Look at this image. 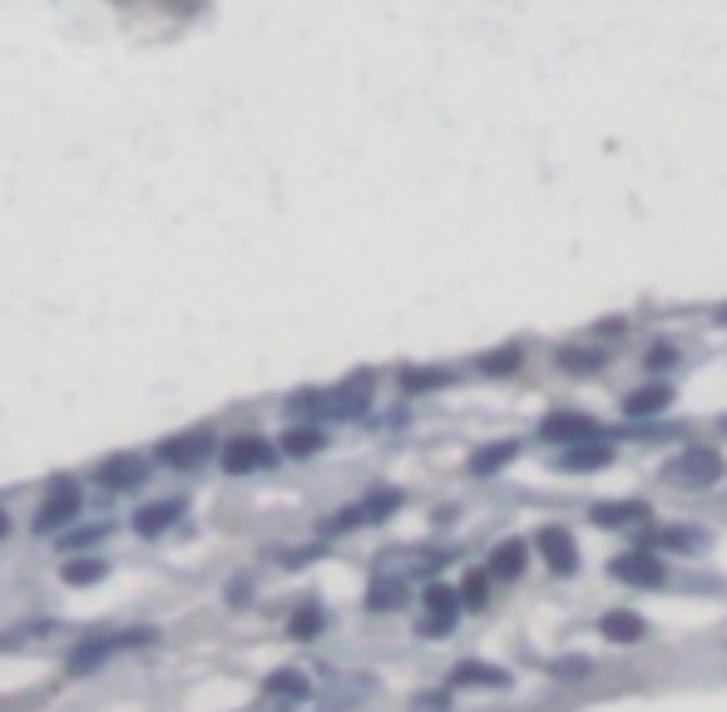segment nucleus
Wrapping results in <instances>:
<instances>
[{
  "instance_id": "f257e3e1",
  "label": "nucleus",
  "mask_w": 727,
  "mask_h": 712,
  "mask_svg": "<svg viewBox=\"0 0 727 712\" xmlns=\"http://www.w3.org/2000/svg\"><path fill=\"white\" fill-rule=\"evenodd\" d=\"M723 475H727V461L713 445H683V451L664 465V480L678 490H707V486H717Z\"/></svg>"
},
{
  "instance_id": "f03ea898",
  "label": "nucleus",
  "mask_w": 727,
  "mask_h": 712,
  "mask_svg": "<svg viewBox=\"0 0 727 712\" xmlns=\"http://www.w3.org/2000/svg\"><path fill=\"white\" fill-rule=\"evenodd\" d=\"M540 435L555 445H579V441H604V426L594 421V416H579V410H555V416H545L540 421Z\"/></svg>"
},
{
  "instance_id": "7ed1b4c3",
  "label": "nucleus",
  "mask_w": 727,
  "mask_h": 712,
  "mask_svg": "<svg viewBox=\"0 0 727 712\" xmlns=\"http://www.w3.org/2000/svg\"><path fill=\"white\" fill-rule=\"evenodd\" d=\"M75 515H80V486H75V480H54V486H50V495L40 500V515H35V529H40V535H50V529L70 525Z\"/></svg>"
},
{
  "instance_id": "20e7f679",
  "label": "nucleus",
  "mask_w": 727,
  "mask_h": 712,
  "mask_svg": "<svg viewBox=\"0 0 727 712\" xmlns=\"http://www.w3.org/2000/svg\"><path fill=\"white\" fill-rule=\"evenodd\" d=\"M278 461L272 455V445L263 441V435H233L223 451V470L228 475H247V470H268V465Z\"/></svg>"
},
{
  "instance_id": "39448f33",
  "label": "nucleus",
  "mask_w": 727,
  "mask_h": 712,
  "mask_svg": "<svg viewBox=\"0 0 727 712\" xmlns=\"http://www.w3.org/2000/svg\"><path fill=\"white\" fill-rule=\"evenodd\" d=\"M214 455V435L208 431H193V435H173V441L159 445V461L173 465V470H193V465H204Z\"/></svg>"
},
{
  "instance_id": "423d86ee",
  "label": "nucleus",
  "mask_w": 727,
  "mask_h": 712,
  "mask_svg": "<svg viewBox=\"0 0 727 712\" xmlns=\"http://www.w3.org/2000/svg\"><path fill=\"white\" fill-rule=\"evenodd\" d=\"M456 609H460V589L431 584V589H426V618H421V634H426V638L450 634V624H456Z\"/></svg>"
},
{
  "instance_id": "0eeeda50",
  "label": "nucleus",
  "mask_w": 727,
  "mask_h": 712,
  "mask_svg": "<svg viewBox=\"0 0 727 712\" xmlns=\"http://www.w3.org/2000/svg\"><path fill=\"white\" fill-rule=\"evenodd\" d=\"M614 579L619 584H639V589H658L664 584V560L649 550H633V554H619L614 560Z\"/></svg>"
},
{
  "instance_id": "6e6552de",
  "label": "nucleus",
  "mask_w": 727,
  "mask_h": 712,
  "mask_svg": "<svg viewBox=\"0 0 727 712\" xmlns=\"http://www.w3.org/2000/svg\"><path fill=\"white\" fill-rule=\"evenodd\" d=\"M396 505H401V490H376V495H366V500H362V505L342 510V515H337V519H332V525H327V529H332V535H337V529H356V525H376V519H386V515H391V510H396Z\"/></svg>"
},
{
  "instance_id": "1a4fd4ad",
  "label": "nucleus",
  "mask_w": 727,
  "mask_h": 712,
  "mask_svg": "<svg viewBox=\"0 0 727 712\" xmlns=\"http://www.w3.org/2000/svg\"><path fill=\"white\" fill-rule=\"evenodd\" d=\"M366 401H372V377H352L342 391H332V396L322 401V416H337V421H352V416H362Z\"/></svg>"
},
{
  "instance_id": "9d476101",
  "label": "nucleus",
  "mask_w": 727,
  "mask_h": 712,
  "mask_svg": "<svg viewBox=\"0 0 727 712\" xmlns=\"http://www.w3.org/2000/svg\"><path fill=\"white\" fill-rule=\"evenodd\" d=\"M114 648H124V634H89V638H80L75 648H70V673H75V678H85V673H95L99 663L109 659V653H114Z\"/></svg>"
},
{
  "instance_id": "9b49d317",
  "label": "nucleus",
  "mask_w": 727,
  "mask_h": 712,
  "mask_svg": "<svg viewBox=\"0 0 727 712\" xmlns=\"http://www.w3.org/2000/svg\"><path fill=\"white\" fill-rule=\"evenodd\" d=\"M535 550L545 554V564H549L555 574H574V569H579V550H574V540H569L559 525H545V529H540V535H535Z\"/></svg>"
},
{
  "instance_id": "f8f14e48",
  "label": "nucleus",
  "mask_w": 727,
  "mask_h": 712,
  "mask_svg": "<svg viewBox=\"0 0 727 712\" xmlns=\"http://www.w3.org/2000/svg\"><path fill=\"white\" fill-rule=\"evenodd\" d=\"M149 475V461L144 455H114V461L99 465V486L105 490H134Z\"/></svg>"
},
{
  "instance_id": "ddd939ff",
  "label": "nucleus",
  "mask_w": 727,
  "mask_h": 712,
  "mask_svg": "<svg viewBox=\"0 0 727 712\" xmlns=\"http://www.w3.org/2000/svg\"><path fill=\"white\" fill-rule=\"evenodd\" d=\"M599 634L609 638V643H639V638L649 634V624H643L633 609H609V614L599 618Z\"/></svg>"
},
{
  "instance_id": "4468645a",
  "label": "nucleus",
  "mask_w": 727,
  "mask_h": 712,
  "mask_svg": "<svg viewBox=\"0 0 727 712\" xmlns=\"http://www.w3.org/2000/svg\"><path fill=\"white\" fill-rule=\"evenodd\" d=\"M589 519L599 529H619V525H633V519H649V505H639V500H604V505L589 510Z\"/></svg>"
},
{
  "instance_id": "2eb2a0df",
  "label": "nucleus",
  "mask_w": 727,
  "mask_h": 712,
  "mask_svg": "<svg viewBox=\"0 0 727 712\" xmlns=\"http://www.w3.org/2000/svg\"><path fill=\"white\" fill-rule=\"evenodd\" d=\"M450 683L456 688H510V673H500L495 663H456Z\"/></svg>"
},
{
  "instance_id": "dca6fc26",
  "label": "nucleus",
  "mask_w": 727,
  "mask_h": 712,
  "mask_svg": "<svg viewBox=\"0 0 727 712\" xmlns=\"http://www.w3.org/2000/svg\"><path fill=\"white\" fill-rule=\"evenodd\" d=\"M614 461V445L609 441H579L565 445V470H604Z\"/></svg>"
},
{
  "instance_id": "f3484780",
  "label": "nucleus",
  "mask_w": 727,
  "mask_h": 712,
  "mask_svg": "<svg viewBox=\"0 0 727 712\" xmlns=\"http://www.w3.org/2000/svg\"><path fill=\"white\" fill-rule=\"evenodd\" d=\"M674 406V391L658 381V386H639L623 396V416H658V410Z\"/></svg>"
},
{
  "instance_id": "a211bd4d",
  "label": "nucleus",
  "mask_w": 727,
  "mask_h": 712,
  "mask_svg": "<svg viewBox=\"0 0 727 712\" xmlns=\"http://www.w3.org/2000/svg\"><path fill=\"white\" fill-rule=\"evenodd\" d=\"M514 455H520V441H495V445H481V451L471 455V475H500L505 465L514 461Z\"/></svg>"
},
{
  "instance_id": "6ab92c4d",
  "label": "nucleus",
  "mask_w": 727,
  "mask_h": 712,
  "mask_svg": "<svg viewBox=\"0 0 727 712\" xmlns=\"http://www.w3.org/2000/svg\"><path fill=\"white\" fill-rule=\"evenodd\" d=\"M179 515H183V500H159V505H144V510H140L134 529H140L144 540H154V535H163V529H169Z\"/></svg>"
},
{
  "instance_id": "aec40b11",
  "label": "nucleus",
  "mask_w": 727,
  "mask_h": 712,
  "mask_svg": "<svg viewBox=\"0 0 727 712\" xmlns=\"http://www.w3.org/2000/svg\"><path fill=\"white\" fill-rule=\"evenodd\" d=\"M105 574H109V564L99 560V554H70V560H64V569H60V579L75 584V589H85V584H99Z\"/></svg>"
},
{
  "instance_id": "412c9836",
  "label": "nucleus",
  "mask_w": 727,
  "mask_h": 712,
  "mask_svg": "<svg viewBox=\"0 0 727 712\" xmlns=\"http://www.w3.org/2000/svg\"><path fill=\"white\" fill-rule=\"evenodd\" d=\"M524 560H530L524 540H505L500 550L490 554V574H495V579H505V584H510V579H520V574H524Z\"/></svg>"
},
{
  "instance_id": "4be33fe9",
  "label": "nucleus",
  "mask_w": 727,
  "mask_h": 712,
  "mask_svg": "<svg viewBox=\"0 0 727 712\" xmlns=\"http://www.w3.org/2000/svg\"><path fill=\"white\" fill-rule=\"evenodd\" d=\"M322 445H327V435H322L317 426H292V431L282 435V451L298 455V461H302V455H317Z\"/></svg>"
},
{
  "instance_id": "5701e85b",
  "label": "nucleus",
  "mask_w": 727,
  "mask_h": 712,
  "mask_svg": "<svg viewBox=\"0 0 727 712\" xmlns=\"http://www.w3.org/2000/svg\"><path fill=\"white\" fill-rule=\"evenodd\" d=\"M268 692H272V698H288V702L307 698V673H298V668L272 673V678H268Z\"/></svg>"
},
{
  "instance_id": "b1692460",
  "label": "nucleus",
  "mask_w": 727,
  "mask_h": 712,
  "mask_svg": "<svg viewBox=\"0 0 727 712\" xmlns=\"http://www.w3.org/2000/svg\"><path fill=\"white\" fill-rule=\"evenodd\" d=\"M490 579H495V574H485V569L465 574V584H460V604H465V609H485V599H490Z\"/></svg>"
},
{
  "instance_id": "393cba45",
  "label": "nucleus",
  "mask_w": 727,
  "mask_h": 712,
  "mask_svg": "<svg viewBox=\"0 0 727 712\" xmlns=\"http://www.w3.org/2000/svg\"><path fill=\"white\" fill-rule=\"evenodd\" d=\"M407 604V584L396 579H376L372 593H366V609H401Z\"/></svg>"
},
{
  "instance_id": "a878e982",
  "label": "nucleus",
  "mask_w": 727,
  "mask_h": 712,
  "mask_svg": "<svg viewBox=\"0 0 727 712\" xmlns=\"http://www.w3.org/2000/svg\"><path fill=\"white\" fill-rule=\"evenodd\" d=\"M604 361H609V356H599V352H579V346H565V352H559V367H565V371H574V377H589V371H604Z\"/></svg>"
},
{
  "instance_id": "bb28decb",
  "label": "nucleus",
  "mask_w": 727,
  "mask_h": 712,
  "mask_svg": "<svg viewBox=\"0 0 727 712\" xmlns=\"http://www.w3.org/2000/svg\"><path fill=\"white\" fill-rule=\"evenodd\" d=\"M514 367H520V346H500V352L481 356V371H485V377H510Z\"/></svg>"
},
{
  "instance_id": "cd10ccee",
  "label": "nucleus",
  "mask_w": 727,
  "mask_h": 712,
  "mask_svg": "<svg viewBox=\"0 0 727 712\" xmlns=\"http://www.w3.org/2000/svg\"><path fill=\"white\" fill-rule=\"evenodd\" d=\"M288 634L302 638V643H307V638H317V634H322V609H317V604L298 609V614H292V624H288Z\"/></svg>"
},
{
  "instance_id": "c85d7f7f",
  "label": "nucleus",
  "mask_w": 727,
  "mask_h": 712,
  "mask_svg": "<svg viewBox=\"0 0 727 712\" xmlns=\"http://www.w3.org/2000/svg\"><path fill=\"white\" fill-rule=\"evenodd\" d=\"M658 544H668V550H703L707 535H703V529H664Z\"/></svg>"
},
{
  "instance_id": "c756f323",
  "label": "nucleus",
  "mask_w": 727,
  "mask_h": 712,
  "mask_svg": "<svg viewBox=\"0 0 727 712\" xmlns=\"http://www.w3.org/2000/svg\"><path fill=\"white\" fill-rule=\"evenodd\" d=\"M450 381V371H436V367H421V371H401V386L407 391H431V386H446Z\"/></svg>"
},
{
  "instance_id": "7c9ffc66",
  "label": "nucleus",
  "mask_w": 727,
  "mask_h": 712,
  "mask_svg": "<svg viewBox=\"0 0 727 712\" xmlns=\"http://www.w3.org/2000/svg\"><path fill=\"white\" fill-rule=\"evenodd\" d=\"M549 673H555V678H584L589 659H555V663H549Z\"/></svg>"
},
{
  "instance_id": "2f4dec72",
  "label": "nucleus",
  "mask_w": 727,
  "mask_h": 712,
  "mask_svg": "<svg viewBox=\"0 0 727 712\" xmlns=\"http://www.w3.org/2000/svg\"><path fill=\"white\" fill-rule=\"evenodd\" d=\"M674 361H678L674 346H653V352H649V367H653V371H668Z\"/></svg>"
},
{
  "instance_id": "473e14b6",
  "label": "nucleus",
  "mask_w": 727,
  "mask_h": 712,
  "mask_svg": "<svg viewBox=\"0 0 727 712\" xmlns=\"http://www.w3.org/2000/svg\"><path fill=\"white\" fill-rule=\"evenodd\" d=\"M5 535H11V515H5V510H0V540H5Z\"/></svg>"
},
{
  "instance_id": "72a5a7b5",
  "label": "nucleus",
  "mask_w": 727,
  "mask_h": 712,
  "mask_svg": "<svg viewBox=\"0 0 727 712\" xmlns=\"http://www.w3.org/2000/svg\"><path fill=\"white\" fill-rule=\"evenodd\" d=\"M713 317H717V322L727 327V303H717V307H713Z\"/></svg>"
},
{
  "instance_id": "f704fd0d",
  "label": "nucleus",
  "mask_w": 727,
  "mask_h": 712,
  "mask_svg": "<svg viewBox=\"0 0 727 712\" xmlns=\"http://www.w3.org/2000/svg\"><path fill=\"white\" fill-rule=\"evenodd\" d=\"M723 435H727V416H723Z\"/></svg>"
}]
</instances>
